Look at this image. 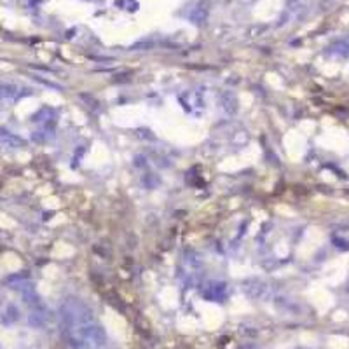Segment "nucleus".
<instances>
[{
	"label": "nucleus",
	"instance_id": "nucleus-6",
	"mask_svg": "<svg viewBox=\"0 0 349 349\" xmlns=\"http://www.w3.org/2000/svg\"><path fill=\"white\" fill-rule=\"evenodd\" d=\"M20 320V309L14 304H7L4 311H0V323L2 325H12Z\"/></svg>",
	"mask_w": 349,
	"mask_h": 349
},
{
	"label": "nucleus",
	"instance_id": "nucleus-1",
	"mask_svg": "<svg viewBox=\"0 0 349 349\" xmlns=\"http://www.w3.org/2000/svg\"><path fill=\"white\" fill-rule=\"evenodd\" d=\"M77 332L89 342L91 346H96V348H102V346L107 344V332L100 323L93 322L86 323V325H81L77 328Z\"/></svg>",
	"mask_w": 349,
	"mask_h": 349
},
{
	"label": "nucleus",
	"instance_id": "nucleus-7",
	"mask_svg": "<svg viewBox=\"0 0 349 349\" xmlns=\"http://www.w3.org/2000/svg\"><path fill=\"white\" fill-rule=\"evenodd\" d=\"M206 298L210 300H218V298H224L225 297V283H213L210 290L206 294H203Z\"/></svg>",
	"mask_w": 349,
	"mask_h": 349
},
{
	"label": "nucleus",
	"instance_id": "nucleus-9",
	"mask_svg": "<svg viewBox=\"0 0 349 349\" xmlns=\"http://www.w3.org/2000/svg\"><path fill=\"white\" fill-rule=\"evenodd\" d=\"M253 0H241V4H251Z\"/></svg>",
	"mask_w": 349,
	"mask_h": 349
},
{
	"label": "nucleus",
	"instance_id": "nucleus-4",
	"mask_svg": "<svg viewBox=\"0 0 349 349\" xmlns=\"http://www.w3.org/2000/svg\"><path fill=\"white\" fill-rule=\"evenodd\" d=\"M220 103H222V108L227 112L229 115L236 114L238 112V108H240V102H238V96H236L232 91H225L222 96H220Z\"/></svg>",
	"mask_w": 349,
	"mask_h": 349
},
{
	"label": "nucleus",
	"instance_id": "nucleus-10",
	"mask_svg": "<svg viewBox=\"0 0 349 349\" xmlns=\"http://www.w3.org/2000/svg\"><path fill=\"white\" fill-rule=\"evenodd\" d=\"M346 292L349 294V279H348V285H346Z\"/></svg>",
	"mask_w": 349,
	"mask_h": 349
},
{
	"label": "nucleus",
	"instance_id": "nucleus-5",
	"mask_svg": "<svg viewBox=\"0 0 349 349\" xmlns=\"http://www.w3.org/2000/svg\"><path fill=\"white\" fill-rule=\"evenodd\" d=\"M0 143L7 149H21L27 145V141L23 138L16 136V134L9 133V131H0Z\"/></svg>",
	"mask_w": 349,
	"mask_h": 349
},
{
	"label": "nucleus",
	"instance_id": "nucleus-8",
	"mask_svg": "<svg viewBox=\"0 0 349 349\" xmlns=\"http://www.w3.org/2000/svg\"><path fill=\"white\" fill-rule=\"evenodd\" d=\"M18 94V86L14 84H0V100L14 98Z\"/></svg>",
	"mask_w": 349,
	"mask_h": 349
},
{
	"label": "nucleus",
	"instance_id": "nucleus-11",
	"mask_svg": "<svg viewBox=\"0 0 349 349\" xmlns=\"http://www.w3.org/2000/svg\"><path fill=\"white\" fill-rule=\"evenodd\" d=\"M348 47H349V39H348Z\"/></svg>",
	"mask_w": 349,
	"mask_h": 349
},
{
	"label": "nucleus",
	"instance_id": "nucleus-2",
	"mask_svg": "<svg viewBox=\"0 0 349 349\" xmlns=\"http://www.w3.org/2000/svg\"><path fill=\"white\" fill-rule=\"evenodd\" d=\"M243 292L246 297L253 298V300H259V298L267 297V294H269V287H267V283L262 281V279L250 278L243 283Z\"/></svg>",
	"mask_w": 349,
	"mask_h": 349
},
{
	"label": "nucleus",
	"instance_id": "nucleus-3",
	"mask_svg": "<svg viewBox=\"0 0 349 349\" xmlns=\"http://www.w3.org/2000/svg\"><path fill=\"white\" fill-rule=\"evenodd\" d=\"M210 0H199L196 5L192 7L190 14H188V21L194 25H203L204 21L208 20L210 14Z\"/></svg>",
	"mask_w": 349,
	"mask_h": 349
}]
</instances>
